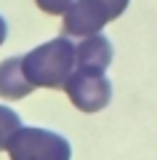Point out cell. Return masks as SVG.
<instances>
[{"instance_id":"cell-9","label":"cell","mask_w":157,"mask_h":160,"mask_svg":"<svg viewBox=\"0 0 157 160\" xmlns=\"http://www.w3.org/2000/svg\"><path fill=\"white\" fill-rule=\"evenodd\" d=\"M101 3H104V6L109 8V13H112V19H117L120 13H123L125 8H128V3H130V0H101Z\"/></svg>"},{"instance_id":"cell-10","label":"cell","mask_w":157,"mask_h":160,"mask_svg":"<svg viewBox=\"0 0 157 160\" xmlns=\"http://www.w3.org/2000/svg\"><path fill=\"white\" fill-rule=\"evenodd\" d=\"M6 35H8V27H6V19L0 16V46L6 43Z\"/></svg>"},{"instance_id":"cell-8","label":"cell","mask_w":157,"mask_h":160,"mask_svg":"<svg viewBox=\"0 0 157 160\" xmlns=\"http://www.w3.org/2000/svg\"><path fill=\"white\" fill-rule=\"evenodd\" d=\"M35 3L40 6V11L51 13V16H59V13L64 16V11H67V8L72 6L75 0H35Z\"/></svg>"},{"instance_id":"cell-4","label":"cell","mask_w":157,"mask_h":160,"mask_svg":"<svg viewBox=\"0 0 157 160\" xmlns=\"http://www.w3.org/2000/svg\"><path fill=\"white\" fill-rule=\"evenodd\" d=\"M107 22H112V13L101 0H75L64 11V35L91 38L107 27Z\"/></svg>"},{"instance_id":"cell-1","label":"cell","mask_w":157,"mask_h":160,"mask_svg":"<svg viewBox=\"0 0 157 160\" xmlns=\"http://www.w3.org/2000/svg\"><path fill=\"white\" fill-rule=\"evenodd\" d=\"M22 69L32 88H64L75 72V43L67 38H53L22 56Z\"/></svg>"},{"instance_id":"cell-3","label":"cell","mask_w":157,"mask_h":160,"mask_svg":"<svg viewBox=\"0 0 157 160\" xmlns=\"http://www.w3.org/2000/svg\"><path fill=\"white\" fill-rule=\"evenodd\" d=\"M64 91L80 112H99L112 99V83L104 72L75 69L69 75V80L64 83Z\"/></svg>"},{"instance_id":"cell-6","label":"cell","mask_w":157,"mask_h":160,"mask_svg":"<svg viewBox=\"0 0 157 160\" xmlns=\"http://www.w3.org/2000/svg\"><path fill=\"white\" fill-rule=\"evenodd\" d=\"M29 91L35 88L22 69V56H11L0 62V96L8 102H16V99H24Z\"/></svg>"},{"instance_id":"cell-5","label":"cell","mask_w":157,"mask_h":160,"mask_svg":"<svg viewBox=\"0 0 157 160\" xmlns=\"http://www.w3.org/2000/svg\"><path fill=\"white\" fill-rule=\"evenodd\" d=\"M112 62V43L104 35H91L83 38L75 46V69H88V72H104Z\"/></svg>"},{"instance_id":"cell-2","label":"cell","mask_w":157,"mask_h":160,"mask_svg":"<svg viewBox=\"0 0 157 160\" xmlns=\"http://www.w3.org/2000/svg\"><path fill=\"white\" fill-rule=\"evenodd\" d=\"M11 160H69L72 147L64 136L45 128H19L8 142Z\"/></svg>"},{"instance_id":"cell-7","label":"cell","mask_w":157,"mask_h":160,"mask_svg":"<svg viewBox=\"0 0 157 160\" xmlns=\"http://www.w3.org/2000/svg\"><path fill=\"white\" fill-rule=\"evenodd\" d=\"M22 128V120H19V115L13 112L11 107H3L0 104V149H6L8 142L13 139V133Z\"/></svg>"}]
</instances>
